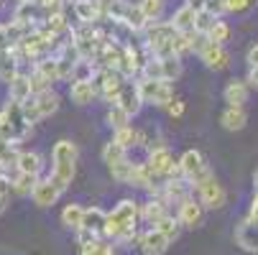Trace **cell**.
<instances>
[{"instance_id":"cell-1","label":"cell","mask_w":258,"mask_h":255,"mask_svg":"<svg viewBox=\"0 0 258 255\" xmlns=\"http://www.w3.org/2000/svg\"><path fill=\"white\" fill-rule=\"evenodd\" d=\"M136 220H138V202L123 199L113 212H107L102 235L105 237H113V240H120V242L138 240V235H136Z\"/></svg>"},{"instance_id":"cell-8","label":"cell","mask_w":258,"mask_h":255,"mask_svg":"<svg viewBox=\"0 0 258 255\" xmlns=\"http://www.w3.org/2000/svg\"><path fill=\"white\" fill-rule=\"evenodd\" d=\"M176 220H179V225L195 230V227H200V225L205 222V207H202L200 199H195V197L181 199V202H179V212H176Z\"/></svg>"},{"instance_id":"cell-33","label":"cell","mask_w":258,"mask_h":255,"mask_svg":"<svg viewBox=\"0 0 258 255\" xmlns=\"http://www.w3.org/2000/svg\"><path fill=\"white\" fill-rule=\"evenodd\" d=\"M44 28H46L51 36H56V39H59V33H67V31H69L67 16H64L61 11H56V13H49V16H46V21H44Z\"/></svg>"},{"instance_id":"cell-13","label":"cell","mask_w":258,"mask_h":255,"mask_svg":"<svg viewBox=\"0 0 258 255\" xmlns=\"http://www.w3.org/2000/svg\"><path fill=\"white\" fill-rule=\"evenodd\" d=\"M235 245L245 252H258V225L253 220H243L235 227Z\"/></svg>"},{"instance_id":"cell-22","label":"cell","mask_w":258,"mask_h":255,"mask_svg":"<svg viewBox=\"0 0 258 255\" xmlns=\"http://www.w3.org/2000/svg\"><path fill=\"white\" fill-rule=\"evenodd\" d=\"M69 97H72V102H75V105H90L97 97V90H95L92 82H72Z\"/></svg>"},{"instance_id":"cell-37","label":"cell","mask_w":258,"mask_h":255,"mask_svg":"<svg viewBox=\"0 0 258 255\" xmlns=\"http://www.w3.org/2000/svg\"><path fill=\"white\" fill-rule=\"evenodd\" d=\"M80 255H115V250H113V245L105 242V240H95L90 245H82Z\"/></svg>"},{"instance_id":"cell-42","label":"cell","mask_w":258,"mask_h":255,"mask_svg":"<svg viewBox=\"0 0 258 255\" xmlns=\"http://www.w3.org/2000/svg\"><path fill=\"white\" fill-rule=\"evenodd\" d=\"M166 113H169L171 118H181V115H184V100L174 97V100L166 105Z\"/></svg>"},{"instance_id":"cell-45","label":"cell","mask_w":258,"mask_h":255,"mask_svg":"<svg viewBox=\"0 0 258 255\" xmlns=\"http://www.w3.org/2000/svg\"><path fill=\"white\" fill-rule=\"evenodd\" d=\"M8 49H11V41H8L6 26H0V51H8Z\"/></svg>"},{"instance_id":"cell-9","label":"cell","mask_w":258,"mask_h":255,"mask_svg":"<svg viewBox=\"0 0 258 255\" xmlns=\"http://www.w3.org/2000/svg\"><path fill=\"white\" fill-rule=\"evenodd\" d=\"M113 105H118L120 110H125L128 115H138V110L143 107V100H141V92H138V82L136 79L133 82L125 79V84L120 87V95H118V100Z\"/></svg>"},{"instance_id":"cell-16","label":"cell","mask_w":258,"mask_h":255,"mask_svg":"<svg viewBox=\"0 0 258 255\" xmlns=\"http://www.w3.org/2000/svg\"><path fill=\"white\" fill-rule=\"evenodd\" d=\"M169 204L164 202V199H149V202H146L143 207H138V217H143V220L146 222H149V225H156L159 220H164V217L169 214V209H166Z\"/></svg>"},{"instance_id":"cell-4","label":"cell","mask_w":258,"mask_h":255,"mask_svg":"<svg viewBox=\"0 0 258 255\" xmlns=\"http://www.w3.org/2000/svg\"><path fill=\"white\" fill-rule=\"evenodd\" d=\"M138 92H141V100L149 102V105H156V107H166L171 100H174V90L169 82H161V79H146V77H138Z\"/></svg>"},{"instance_id":"cell-10","label":"cell","mask_w":258,"mask_h":255,"mask_svg":"<svg viewBox=\"0 0 258 255\" xmlns=\"http://www.w3.org/2000/svg\"><path fill=\"white\" fill-rule=\"evenodd\" d=\"M61 194L64 192L54 184L51 179H39V181H36V187H33V192H31V199H33L36 207H51V204H56V199Z\"/></svg>"},{"instance_id":"cell-30","label":"cell","mask_w":258,"mask_h":255,"mask_svg":"<svg viewBox=\"0 0 258 255\" xmlns=\"http://www.w3.org/2000/svg\"><path fill=\"white\" fill-rule=\"evenodd\" d=\"M33 71H39V74H41L49 84L59 82V66H56V59H54V56H46V59H41V61H36V69H33Z\"/></svg>"},{"instance_id":"cell-20","label":"cell","mask_w":258,"mask_h":255,"mask_svg":"<svg viewBox=\"0 0 258 255\" xmlns=\"http://www.w3.org/2000/svg\"><path fill=\"white\" fill-rule=\"evenodd\" d=\"M105 217H107V212H102L100 207H90V209H85V217H82V230H87V232H92V235H102V227H105Z\"/></svg>"},{"instance_id":"cell-11","label":"cell","mask_w":258,"mask_h":255,"mask_svg":"<svg viewBox=\"0 0 258 255\" xmlns=\"http://www.w3.org/2000/svg\"><path fill=\"white\" fill-rule=\"evenodd\" d=\"M169 245H171V240H166L159 230H146L143 235H138V247H141V252L143 255H164L166 250H169Z\"/></svg>"},{"instance_id":"cell-50","label":"cell","mask_w":258,"mask_h":255,"mask_svg":"<svg viewBox=\"0 0 258 255\" xmlns=\"http://www.w3.org/2000/svg\"><path fill=\"white\" fill-rule=\"evenodd\" d=\"M0 6H3V0H0Z\"/></svg>"},{"instance_id":"cell-31","label":"cell","mask_w":258,"mask_h":255,"mask_svg":"<svg viewBox=\"0 0 258 255\" xmlns=\"http://www.w3.org/2000/svg\"><path fill=\"white\" fill-rule=\"evenodd\" d=\"M154 230H159V232H161L166 240H171V242H174V240L179 237V230H181V225H179V220H176L174 214H166L164 220H159V222L154 225Z\"/></svg>"},{"instance_id":"cell-40","label":"cell","mask_w":258,"mask_h":255,"mask_svg":"<svg viewBox=\"0 0 258 255\" xmlns=\"http://www.w3.org/2000/svg\"><path fill=\"white\" fill-rule=\"evenodd\" d=\"M61 3L64 0H36V6H39L46 16L49 13H56V11H61Z\"/></svg>"},{"instance_id":"cell-14","label":"cell","mask_w":258,"mask_h":255,"mask_svg":"<svg viewBox=\"0 0 258 255\" xmlns=\"http://www.w3.org/2000/svg\"><path fill=\"white\" fill-rule=\"evenodd\" d=\"M33 107H36V113H39V120L44 118H51L56 110H59V95L54 90H46V92H39V95H33Z\"/></svg>"},{"instance_id":"cell-18","label":"cell","mask_w":258,"mask_h":255,"mask_svg":"<svg viewBox=\"0 0 258 255\" xmlns=\"http://www.w3.org/2000/svg\"><path fill=\"white\" fill-rule=\"evenodd\" d=\"M223 95H225L228 107H243V102L248 100V84L243 79H230Z\"/></svg>"},{"instance_id":"cell-12","label":"cell","mask_w":258,"mask_h":255,"mask_svg":"<svg viewBox=\"0 0 258 255\" xmlns=\"http://www.w3.org/2000/svg\"><path fill=\"white\" fill-rule=\"evenodd\" d=\"M200 59L210 66V69H215V71H220V69H225L228 64H230V54L225 51V46H220V44H212L210 39H207V44L200 49Z\"/></svg>"},{"instance_id":"cell-25","label":"cell","mask_w":258,"mask_h":255,"mask_svg":"<svg viewBox=\"0 0 258 255\" xmlns=\"http://www.w3.org/2000/svg\"><path fill=\"white\" fill-rule=\"evenodd\" d=\"M143 140V135H141V130H136L133 125H128V128H120V130H113V143H118L120 148H133V145H138Z\"/></svg>"},{"instance_id":"cell-28","label":"cell","mask_w":258,"mask_h":255,"mask_svg":"<svg viewBox=\"0 0 258 255\" xmlns=\"http://www.w3.org/2000/svg\"><path fill=\"white\" fill-rule=\"evenodd\" d=\"M97 74V69L90 59H77L75 69H72V82H92V77Z\"/></svg>"},{"instance_id":"cell-36","label":"cell","mask_w":258,"mask_h":255,"mask_svg":"<svg viewBox=\"0 0 258 255\" xmlns=\"http://www.w3.org/2000/svg\"><path fill=\"white\" fill-rule=\"evenodd\" d=\"M207 39H210L212 44H220V46H223V44L230 39V28H228V23H225V21H217V23L210 28Z\"/></svg>"},{"instance_id":"cell-3","label":"cell","mask_w":258,"mask_h":255,"mask_svg":"<svg viewBox=\"0 0 258 255\" xmlns=\"http://www.w3.org/2000/svg\"><path fill=\"white\" fill-rule=\"evenodd\" d=\"M179 168H181V176L189 181L192 192H195V189L202 184V181H207L210 176H215V174L210 171V166L205 163L202 153H200V151H195V148L184 151V156L179 158Z\"/></svg>"},{"instance_id":"cell-34","label":"cell","mask_w":258,"mask_h":255,"mask_svg":"<svg viewBox=\"0 0 258 255\" xmlns=\"http://www.w3.org/2000/svg\"><path fill=\"white\" fill-rule=\"evenodd\" d=\"M107 125L113 128V130H120V128H128L131 125V115L125 110H120L118 105H113L107 110Z\"/></svg>"},{"instance_id":"cell-35","label":"cell","mask_w":258,"mask_h":255,"mask_svg":"<svg viewBox=\"0 0 258 255\" xmlns=\"http://www.w3.org/2000/svg\"><path fill=\"white\" fill-rule=\"evenodd\" d=\"M217 21H220V18H215L212 13H207V11H197V13H195V33L207 36L210 28H212Z\"/></svg>"},{"instance_id":"cell-15","label":"cell","mask_w":258,"mask_h":255,"mask_svg":"<svg viewBox=\"0 0 258 255\" xmlns=\"http://www.w3.org/2000/svg\"><path fill=\"white\" fill-rule=\"evenodd\" d=\"M75 13L82 23H90V26H95L100 18H105L97 0H75Z\"/></svg>"},{"instance_id":"cell-41","label":"cell","mask_w":258,"mask_h":255,"mask_svg":"<svg viewBox=\"0 0 258 255\" xmlns=\"http://www.w3.org/2000/svg\"><path fill=\"white\" fill-rule=\"evenodd\" d=\"M205 11L212 13L215 18H220V13H225V0H207V3H205Z\"/></svg>"},{"instance_id":"cell-49","label":"cell","mask_w":258,"mask_h":255,"mask_svg":"<svg viewBox=\"0 0 258 255\" xmlns=\"http://www.w3.org/2000/svg\"><path fill=\"white\" fill-rule=\"evenodd\" d=\"M23 3H36V0H18V6H23Z\"/></svg>"},{"instance_id":"cell-32","label":"cell","mask_w":258,"mask_h":255,"mask_svg":"<svg viewBox=\"0 0 258 255\" xmlns=\"http://www.w3.org/2000/svg\"><path fill=\"white\" fill-rule=\"evenodd\" d=\"M138 8L149 23H156L164 13V0H138Z\"/></svg>"},{"instance_id":"cell-47","label":"cell","mask_w":258,"mask_h":255,"mask_svg":"<svg viewBox=\"0 0 258 255\" xmlns=\"http://www.w3.org/2000/svg\"><path fill=\"white\" fill-rule=\"evenodd\" d=\"M248 64H250V66H258V44L250 46V51H248Z\"/></svg>"},{"instance_id":"cell-48","label":"cell","mask_w":258,"mask_h":255,"mask_svg":"<svg viewBox=\"0 0 258 255\" xmlns=\"http://www.w3.org/2000/svg\"><path fill=\"white\" fill-rule=\"evenodd\" d=\"M253 187H255V194H258V171L253 174Z\"/></svg>"},{"instance_id":"cell-44","label":"cell","mask_w":258,"mask_h":255,"mask_svg":"<svg viewBox=\"0 0 258 255\" xmlns=\"http://www.w3.org/2000/svg\"><path fill=\"white\" fill-rule=\"evenodd\" d=\"M245 84H248V87H253V90H258V66H250V71H248V79H245Z\"/></svg>"},{"instance_id":"cell-26","label":"cell","mask_w":258,"mask_h":255,"mask_svg":"<svg viewBox=\"0 0 258 255\" xmlns=\"http://www.w3.org/2000/svg\"><path fill=\"white\" fill-rule=\"evenodd\" d=\"M36 181H39V176H33V174H18L16 171V176L11 179V192L18 194V197H26V194L33 192Z\"/></svg>"},{"instance_id":"cell-24","label":"cell","mask_w":258,"mask_h":255,"mask_svg":"<svg viewBox=\"0 0 258 255\" xmlns=\"http://www.w3.org/2000/svg\"><path fill=\"white\" fill-rule=\"evenodd\" d=\"M245 120H248V115H245L243 107H228V110L220 115V123H223L225 130H243Z\"/></svg>"},{"instance_id":"cell-19","label":"cell","mask_w":258,"mask_h":255,"mask_svg":"<svg viewBox=\"0 0 258 255\" xmlns=\"http://www.w3.org/2000/svg\"><path fill=\"white\" fill-rule=\"evenodd\" d=\"M16 171L18 174H33V176H39V171H41V156L36 153V151H21L16 156Z\"/></svg>"},{"instance_id":"cell-38","label":"cell","mask_w":258,"mask_h":255,"mask_svg":"<svg viewBox=\"0 0 258 255\" xmlns=\"http://www.w3.org/2000/svg\"><path fill=\"white\" fill-rule=\"evenodd\" d=\"M131 171H133V161H120L118 166L110 168V174H113V179H118L120 184H128V179H131Z\"/></svg>"},{"instance_id":"cell-27","label":"cell","mask_w":258,"mask_h":255,"mask_svg":"<svg viewBox=\"0 0 258 255\" xmlns=\"http://www.w3.org/2000/svg\"><path fill=\"white\" fill-rule=\"evenodd\" d=\"M82 217H85V207H80V204H67L64 207V212H61V222H64V227H69V230H82Z\"/></svg>"},{"instance_id":"cell-17","label":"cell","mask_w":258,"mask_h":255,"mask_svg":"<svg viewBox=\"0 0 258 255\" xmlns=\"http://www.w3.org/2000/svg\"><path fill=\"white\" fill-rule=\"evenodd\" d=\"M176 33H184V31H195V11L187 6V3H184L181 8H176L174 11V16L166 21Z\"/></svg>"},{"instance_id":"cell-5","label":"cell","mask_w":258,"mask_h":255,"mask_svg":"<svg viewBox=\"0 0 258 255\" xmlns=\"http://www.w3.org/2000/svg\"><path fill=\"white\" fill-rule=\"evenodd\" d=\"M92 84H95L97 95H102L107 102H115L120 95V87L125 84V77L118 69H97V74L92 77Z\"/></svg>"},{"instance_id":"cell-6","label":"cell","mask_w":258,"mask_h":255,"mask_svg":"<svg viewBox=\"0 0 258 255\" xmlns=\"http://www.w3.org/2000/svg\"><path fill=\"white\" fill-rule=\"evenodd\" d=\"M197 192V199L205 209H220V207H225V189L217 184V179L210 176L207 181H202V184L195 189Z\"/></svg>"},{"instance_id":"cell-29","label":"cell","mask_w":258,"mask_h":255,"mask_svg":"<svg viewBox=\"0 0 258 255\" xmlns=\"http://www.w3.org/2000/svg\"><path fill=\"white\" fill-rule=\"evenodd\" d=\"M128 158V151L125 148H120V145L118 143H113V140H110L107 145H105V148H102V161L107 163V168H113V166H118L120 161H125Z\"/></svg>"},{"instance_id":"cell-21","label":"cell","mask_w":258,"mask_h":255,"mask_svg":"<svg viewBox=\"0 0 258 255\" xmlns=\"http://www.w3.org/2000/svg\"><path fill=\"white\" fill-rule=\"evenodd\" d=\"M21 74V69H18V59L13 56V51H0V82H6L11 84L16 77Z\"/></svg>"},{"instance_id":"cell-43","label":"cell","mask_w":258,"mask_h":255,"mask_svg":"<svg viewBox=\"0 0 258 255\" xmlns=\"http://www.w3.org/2000/svg\"><path fill=\"white\" fill-rule=\"evenodd\" d=\"M8 192H11V176L0 174V199H8Z\"/></svg>"},{"instance_id":"cell-39","label":"cell","mask_w":258,"mask_h":255,"mask_svg":"<svg viewBox=\"0 0 258 255\" xmlns=\"http://www.w3.org/2000/svg\"><path fill=\"white\" fill-rule=\"evenodd\" d=\"M253 3H255V0H225V11H230V13H243V11H248Z\"/></svg>"},{"instance_id":"cell-46","label":"cell","mask_w":258,"mask_h":255,"mask_svg":"<svg viewBox=\"0 0 258 255\" xmlns=\"http://www.w3.org/2000/svg\"><path fill=\"white\" fill-rule=\"evenodd\" d=\"M248 220H253L258 225V194L253 197V204H250V214H248Z\"/></svg>"},{"instance_id":"cell-2","label":"cell","mask_w":258,"mask_h":255,"mask_svg":"<svg viewBox=\"0 0 258 255\" xmlns=\"http://www.w3.org/2000/svg\"><path fill=\"white\" fill-rule=\"evenodd\" d=\"M77 145L72 143V140H59L54 143V148H51V181L61 189L67 192L69 184H72V179H75V171H77Z\"/></svg>"},{"instance_id":"cell-23","label":"cell","mask_w":258,"mask_h":255,"mask_svg":"<svg viewBox=\"0 0 258 255\" xmlns=\"http://www.w3.org/2000/svg\"><path fill=\"white\" fill-rule=\"evenodd\" d=\"M28 97H33L31 95V79H28V74H21L8 84V100H16V102H26Z\"/></svg>"},{"instance_id":"cell-7","label":"cell","mask_w":258,"mask_h":255,"mask_svg":"<svg viewBox=\"0 0 258 255\" xmlns=\"http://www.w3.org/2000/svg\"><path fill=\"white\" fill-rule=\"evenodd\" d=\"M6 115V120H8V125H11V133H13V140L16 143H21L26 135H28V123H26V118H23V102H16V100H8L6 102V107L0 110Z\"/></svg>"}]
</instances>
